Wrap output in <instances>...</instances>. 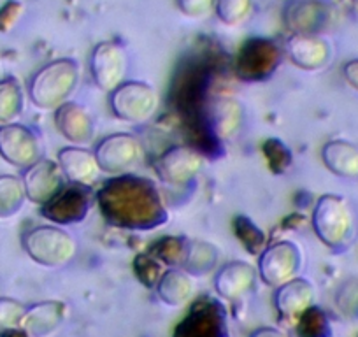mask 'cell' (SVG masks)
<instances>
[{
  "label": "cell",
  "instance_id": "cell-1",
  "mask_svg": "<svg viewBox=\"0 0 358 337\" xmlns=\"http://www.w3.org/2000/svg\"><path fill=\"white\" fill-rule=\"evenodd\" d=\"M97 204L111 227L155 230L169 222V211L157 185L148 178L122 174L97 192Z\"/></svg>",
  "mask_w": 358,
  "mask_h": 337
},
{
  "label": "cell",
  "instance_id": "cell-2",
  "mask_svg": "<svg viewBox=\"0 0 358 337\" xmlns=\"http://www.w3.org/2000/svg\"><path fill=\"white\" fill-rule=\"evenodd\" d=\"M79 64L72 58H58L41 67L29 83V99L43 111H55L69 102L79 85Z\"/></svg>",
  "mask_w": 358,
  "mask_h": 337
},
{
  "label": "cell",
  "instance_id": "cell-3",
  "mask_svg": "<svg viewBox=\"0 0 358 337\" xmlns=\"http://www.w3.org/2000/svg\"><path fill=\"white\" fill-rule=\"evenodd\" d=\"M313 230L330 250H346L353 243L357 232V222L350 202L334 194L320 197L313 209Z\"/></svg>",
  "mask_w": 358,
  "mask_h": 337
},
{
  "label": "cell",
  "instance_id": "cell-4",
  "mask_svg": "<svg viewBox=\"0 0 358 337\" xmlns=\"http://www.w3.org/2000/svg\"><path fill=\"white\" fill-rule=\"evenodd\" d=\"M23 250L36 264L44 267H64L78 255V241L57 225H39L23 234Z\"/></svg>",
  "mask_w": 358,
  "mask_h": 337
},
{
  "label": "cell",
  "instance_id": "cell-5",
  "mask_svg": "<svg viewBox=\"0 0 358 337\" xmlns=\"http://www.w3.org/2000/svg\"><path fill=\"white\" fill-rule=\"evenodd\" d=\"M281 15L290 34L322 36L336 25L339 9L334 0H287Z\"/></svg>",
  "mask_w": 358,
  "mask_h": 337
},
{
  "label": "cell",
  "instance_id": "cell-6",
  "mask_svg": "<svg viewBox=\"0 0 358 337\" xmlns=\"http://www.w3.org/2000/svg\"><path fill=\"white\" fill-rule=\"evenodd\" d=\"M160 97L144 81H123L109 94V106L115 116L127 123H144L157 113Z\"/></svg>",
  "mask_w": 358,
  "mask_h": 337
},
{
  "label": "cell",
  "instance_id": "cell-7",
  "mask_svg": "<svg viewBox=\"0 0 358 337\" xmlns=\"http://www.w3.org/2000/svg\"><path fill=\"white\" fill-rule=\"evenodd\" d=\"M283 58V50L274 41L255 39L246 41L236 57L237 78L248 83H260L278 71Z\"/></svg>",
  "mask_w": 358,
  "mask_h": 337
},
{
  "label": "cell",
  "instance_id": "cell-8",
  "mask_svg": "<svg viewBox=\"0 0 358 337\" xmlns=\"http://www.w3.org/2000/svg\"><path fill=\"white\" fill-rule=\"evenodd\" d=\"M302 250L294 241H278L268 244L258 259V276L268 287H281L297 278L302 269Z\"/></svg>",
  "mask_w": 358,
  "mask_h": 337
},
{
  "label": "cell",
  "instance_id": "cell-9",
  "mask_svg": "<svg viewBox=\"0 0 358 337\" xmlns=\"http://www.w3.org/2000/svg\"><path fill=\"white\" fill-rule=\"evenodd\" d=\"M153 167L162 183L171 187H185L201 174L204 167V157L192 146L178 144L155 158Z\"/></svg>",
  "mask_w": 358,
  "mask_h": 337
},
{
  "label": "cell",
  "instance_id": "cell-10",
  "mask_svg": "<svg viewBox=\"0 0 358 337\" xmlns=\"http://www.w3.org/2000/svg\"><path fill=\"white\" fill-rule=\"evenodd\" d=\"M94 204L90 187L69 183L50 202L41 206V215L55 225H76L88 216Z\"/></svg>",
  "mask_w": 358,
  "mask_h": 337
},
{
  "label": "cell",
  "instance_id": "cell-11",
  "mask_svg": "<svg viewBox=\"0 0 358 337\" xmlns=\"http://www.w3.org/2000/svg\"><path fill=\"white\" fill-rule=\"evenodd\" d=\"M127 69H129V55L127 50L113 41H102L92 51L90 58V71L95 85L101 90L111 94L125 81Z\"/></svg>",
  "mask_w": 358,
  "mask_h": 337
},
{
  "label": "cell",
  "instance_id": "cell-12",
  "mask_svg": "<svg viewBox=\"0 0 358 337\" xmlns=\"http://www.w3.org/2000/svg\"><path fill=\"white\" fill-rule=\"evenodd\" d=\"M143 144L136 136L118 132L108 136L95 150L101 171L111 176H122L134 167L143 157Z\"/></svg>",
  "mask_w": 358,
  "mask_h": 337
},
{
  "label": "cell",
  "instance_id": "cell-13",
  "mask_svg": "<svg viewBox=\"0 0 358 337\" xmlns=\"http://www.w3.org/2000/svg\"><path fill=\"white\" fill-rule=\"evenodd\" d=\"M0 157L15 167L29 168L43 158L39 137L20 123L0 125Z\"/></svg>",
  "mask_w": 358,
  "mask_h": 337
},
{
  "label": "cell",
  "instance_id": "cell-14",
  "mask_svg": "<svg viewBox=\"0 0 358 337\" xmlns=\"http://www.w3.org/2000/svg\"><path fill=\"white\" fill-rule=\"evenodd\" d=\"M283 53L290 58L295 67L308 72H316L330 64L334 50L323 36L292 34L285 43Z\"/></svg>",
  "mask_w": 358,
  "mask_h": 337
},
{
  "label": "cell",
  "instance_id": "cell-15",
  "mask_svg": "<svg viewBox=\"0 0 358 337\" xmlns=\"http://www.w3.org/2000/svg\"><path fill=\"white\" fill-rule=\"evenodd\" d=\"M22 180L25 185L27 199L39 206L50 202L65 187V181H67L62 173L60 164L50 158H41L29 168H25Z\"/></svg>",
  "mask_w": 358,
  "mask_h": 337
},
{
  "label": "cell",
  "instance_id": "cell-16",
  "mask_svg": "<svg viewBox=\"0 0 358 337\" xmlns=\"http://www.w3.org/2000/svg\"><path fill=\"white\" fill-rule=\"evenodd\" d=\"M316 301V290L313 283L304 278H294L274 294V306L285 322H299L308 309L313 308Z\"/></svg>",
  "mask_w": 358,
  "mask_h": 337
},
{
  "label": "cell",
  "instance_id": "cell-17",
  "mask_svg": "<svg viewBox=\"0 0 358 337\" xmlns=\"http://www.w3.org/2000/svg\"><path fill=\"white\" fill-rule=\"evenodd\" d=\"M55 125L58 132L74 146H86L95 137L94 116L78 102H65L55 109Z\"/></svg>",
  "mask_w": 358,
  "mask_h": 337
},
{
  "label": "cell",
  "instance_id": "cell-18",
  "mask_svg": "<svg viewBox=\"0 0 358 337\" xmlns=\"http://www.w3.org/2000/svg\"><path fill=\"white\" fill-rule=\"evenodd\" d=\"M57 162L60 164L62 173L69 183L83 185V187H92L102 173L94 151L83 146L62 148Z\"/></svg>",
  "mask_w": 358,
  "mask_h": 337
},
{
  "label": "cell",
  "instance_id": "cell-19",
  "mask_svg": "<svg viewBox=\"0 0 358 337\" xmlns=\"http://www.w3.org/2000/svg\"><path fill=\"white\" fill-rule=\"evenodd\" d=\"M67 306L62 301H43L27 308L22 330L27 337H51L64 323Z\"/></svg>",
  "mask_w": 358,
  "mask_h": 337
},
{
  "label": "cell",
  "instance_id": "cell-20",
  "mask_svg": "<svg viewBox=\"0 0 358 337\" xmlns=\"http://www.w3.org/2000/svg\"><path fill=\"white\" fill-rule=\"evenodd\" d=\"M255 280H257L255 267L243 260H236L218 269L215 276V290L227 301H237L253 288Z\"/></svg>",
  "mask_w": 358,
  "mask_h": 337
},
{
  "label": "cell",
  "instance_id": "cell-21",
  "mask_svg": "<svg viewBox=\"0 0 358 337\" xmlns=\"http://www.w3.org/2000/svg\"><path fill=\"white\" fill-rule=\"evenodd\" d=\"M244 109L239 101L232 97H220L208 106V122L218 139L229 141L241 130Z\"/></svg>",
  "mask_w": 358,
  "mask_h": 337
},
{
  "label": "cell",
  "instance_id": "cell-22",
  "mask_svg": "<svg viewBox=\"0 0 358 337\" xmlns=\"http://www.w3.org/2000/svg\"><path fill=\"white\" fill-rule=\"evenodd\" d=\"M322 160L336 176L355 180L358 178V146L344 139L329 141L322 148Z\"/></svg>",
  "mask_w": 358,
  "mask_h": 337
},
{
  "label": "cell",
  "instance_id": "cell-23",
  "mask_svg": "<svg viewBox=\"0 0 358 337\" xmlns=\"http://www.w3.org/2000/svg\"><path fill=\"white\" fill-rule=\"evenodd\" d=\"M195 283L190 273L185 269H167L157 281V294L164 304L171 308H181L194 297Z\"/></svg>",
  "mask_w": 358,
  "mask_h": 337
},
{
  "label": "cell",
  "instance_id": "cell-24",
  "mask_svg": "<svg viewBox=\"0 0 358 337\" xmlns=\"http://www.w3.org/2000/svg\"><path fill=\"white\" fill-rule=\"evenodd\" d=\"M218 262V248L211 243L199 239L187 241V255L183 260V269L190 274H206Z\"/></svg>",
  "mask_w": 358,
  "mask_h": 337
},
{
  "label": "cell",
  "instance_id": "cell-25",
  "mask_svg": "<svg viewBox=\"0 0 358 337\" xmlns=\"http://www.w3.org/2000/svg\"><path fill=\"white\" fill-rule=\"evenodd\" d=\"M25 95L18 79H0V125L15 123L22 116Z\"/></svg>",
  "mask_w": 358,
  "mask_h": 337
},
{
  "label": "cell",
  "instance_id": "cell-26",
  "mask_svg": "<svg viewBox=\"0 0 358 337\" xmlns=\"http://www.w3.org/2000/svg\"><path fill=\"white\" fill-rule=\"evenodd\" d=\"M27 201V192L23 180L11 174L0 176V218H13L22 211Z\"/></svg>",
  "mask_w": 358,
  "mask_h": 337
},
{
  "label": "cell",
  "instance_id": "cell-27",
  "mask_svg": "<svg viewBox=\"0 0 358 337\" xmlns=\"http://www.w3.org/2000/svg\"><path fill=\"white\" fill-rule=\"evenodd\" d=\"M253 2L255 0H216L215 13L227 27H237L251 16Z\"/></svg>",
  "mask_w": 358,
  "mask_h": 337
},
{
  "label": "cell",
  "instance_id": "cell-28",
  "mask_svg": "<svg viewBox=\"0 0 358 337\" xmlns=\"http://www.w3.org/2000/svg\"><path fill=\"white\" fill-rule=\"evenodd\" d=\"M234 232L244 244V248L251 251L253 255H258L265 250V232L258 229V225H255L246 216H237L234 220Z\"/></svg>",
  "mask_w": 358,
  "mask_h": 337
},
{
  "label": "cell",
  "instance_id": "cell-29",
  "mask_svg": "<svg viewBox=\"0 0 358 337\" xmlns=\"http://www.w3.org/2000/svg\"><path fill=\"white\" fill-rule=\"evenodd\" d=\"M151 255L169 266L179 267L183 266L185 255H187V239H179V237H165L158 241L153 246Z\"/></svg>",
  "mask_w": 358,
  "mask_h": 337
},
{
  "label": "cell",
  "instance_id": "cell-30",
  "mask_svg": "<svg viewBox=\"0 0 358 337\" xmlns=\"http://www.w3.org/2000/svg\"><path fill=\"white\" fill-rule=\"evenodd\" d=\"M299 330L304 337H330V323L325 313L318 308H311L299 320Z\"/></svg>",
  "mask_w": 358,
  "mask_h": 337
},
{
  "label": "cell",
  "instance_id": "cell-31",
  "mask_svg": "<svg viewBox=\"0 0 358 337\" xmlns=\"http://www.w3.org/2000/svg\"><path fill=\"white\" fill-rule=\"evenodd\" d=\"M265 158H267L268 167L273 168V173H287L288 167L292 165L294 158H292V151L281 143L280 139H268L262 146Z\"/></svg>",
  "mask_w": 358,
  "mask_h": 337
},
{
  "label": "cell",
  "instance_id": "cell-32",
  "mask_svg": "<svg viewBox=\"0 0 358 337\" xmlns=\"http://www.w3.org/2000/svg\"><path fill=\"white\" fill-rule=\"evenodd\" d=\"M27 308L22 302L9 297H0V332L22 329V320Z\"/></svg>",
  "mask_w": 358,
  "mask_h": 337
},
{
  "label": "cell",
  "instance_id": "cell-33",
  "mask_svg": "<svg viewBox=\"0 0 358 337\" xmlns=\"http://www.w3.org/2000/svg\"><path fill=\"white\" fill-rule=\"evenodd\" d=\"M216 0H178L179 11L188 18H206L215 11Z\"/></svg>",
  "mask_w": 358,
  "mask_h": 337
},
{
  "label": "cell",
  "instance_id": "cell-34",
  "mask_svg": "<svg viewBox=\"0 0 358 337\" xmlns=\"http://www.w3.org/2000/svg\"><path fill=\"white\" fill-rule=\"evenodd\" d=\"M22 13L23 6L20 4V2H16V0H9L8 4L0 9V30H2V32L11 30L13 27L16 25V22L20 20V16H22Z\"/></svg>",
  "mask_w": 358,
  "mask_h": 337
},
{
  "label": "cell",
  "instance_id": "cell-35",
  "mask_svg": "<svg viewBox=\"0 0 358 337\" xmlns=\"http://www.w3.org/2000/svg\"><path fill=\"white\" fill-rule=\"evenodd\" d=\"M343 76L351 88L358 92V58L346 62L343 67Z\"/></svg>",
  "mask_w": 358,
  "mask_h": 337
},
{
  "label": "cell",
  "instance_id": "cell-36",
  "mask_svg": "<svg viewBox=\"0 0 358 337\" xmlns=\"http://www.w3.org/2000/svg\"><path fill=\"white\" fill-rule=\"evenodd\" d=\"M250 337H287L281 330L274 329V327H262V329H257Z\"/></svg>",
  "mask_w": 358,
  "mask_h": 337
},
{
  "label": "cell",
  "instance_id": "cell-37",
  "mask_svg": "<svg viewBox=\"0 0 358 337\" xmlns=\"http://www.w3.org/2000/svg\"><path fill=\"white\" fill-rule=\"evenodd\" d=\"M353 2H355V6H357V8H358V0H353Z\"/></svg>",
  "mask_w": 358,
  "mask_h": 337
}]
</instances>
